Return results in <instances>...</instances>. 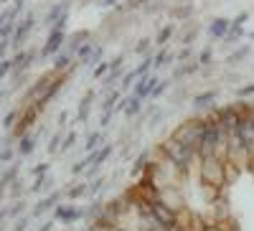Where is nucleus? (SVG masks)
<instances>
[{"mask_svg": "<svg viewBox=\"0 0 254 231\" xmlns=\"http://www.w3.org/2000/svg\"><path fill=\"white\" fill-rule=\"evenodd\" d=\"M203 130H206V117H190V119L181 122L168 137H173L176 142H181L186 150L198 153V145L203 140Z\"/></svg>", "mask_w": 254, "mask_h": 231, "instance_id": "1", "label": "nucleus"}, {"mask_svg": "<svg viewBox=\"0 0 254 231\" xmlns=\"http://www.w3.org/2000/svg\"><path fill=\"white\" fill-rule=\"evenodd\" d=\"M158 150H160L168 160H171V163H176V165L181 168V173H183V175L188 173L190 163H193V158H196V153L186 150L183 145H181V142H176L173 137H165V140H163V145H160ZM196 160H198V158H196Z\"/></svg>", "mask_w": 254, "mask_h": 231, "instance_id": "2", "label": "nucleus"}, {"mask_svg": "<svg viewBox=\"0 0 254 231\" xmlns=\"http://www.w3.org/2000/svg\"><path fill=\"white\" fill-rule=\"evenodd\" d=\"M198 178H201L203 185L224 188V185H226L224 163H221L219 158H203V160H198Z\"/></svg>", "mask_w": 254, "mask_h": 231, "instance_id": "3", "label": "nucleus"}, {"mask_svg": "<svg viewBox=\"0 0 254 231\" xmlns=\"http://www.w3.org/2000/svg\"><path fill=\"white\" fill-rule=\"evenodd\" d=\"M176 226H178L181 231H203L208 224H206L203 216H198V214L190 211L188 206H181L178 211H176Z\"/></svg>", "mask_w": 254, "mask_h": 231, "instance_id": "4", "label": "nucleus"}, {"mask_svg": "<svg viewBox=\"0 0 254 231\" xmlns=\"http://www.w3.org/2000/svg\"><path fill=\"white\" fill-rule=\"evenodd\" d=\"M79 219H84V208L69 206V203H59L54 208V221L56 224H76Z\"/></svg>", "mask_w": 254, "mask_h": 231, "instance_id": "5", "label": "nucleus"}, {"mask_svg": "<svg viewBox=\"0 0 254 231\" xmlns=\"http://www.w3.org/2000/svg\"><path fill=\"white\" fill-rule=\"evenodd\" d=\"M150 208H153V216H155L163 226H173V224H176V208H173V206H168L163 198L150 201Z\"/></svg>", "mask_w": 254, "mask_h": 231, "instance_id": "6", "label": "nucleus"}, {"mask_svg": "<svg viewBox=\"0 0 254 231\" xmlns=\"http://www.w3.org/2000/svg\"><path fill=\"white\" fill-rule=\"evenodd\" d=\"M64 41H66V33L64 31H49V38H46V44H44V49H41V58H49V56H56L59 51H61V46H64Z\"/></svg>", "mask_w": 254, "mask_h": 231, "instance_id": "7", "label": "nucleus"}, {"mask_svg": "<svg viewBox=\"0 0 254 231\" xmlns=\"http://www.w3.org/2000/svg\"><path fill=\"white\" fill-rule=\"evenodd\" d=\"M61 198H64V191H54V193L46 196L44 201H38V203L31 208V219H41L46 211H54V208L61 203Z\"/></svg>", "mask_w": 254, "mask_h": 231, "instance_id": "8", "label": "nucleus"}, {"mask_svg": "<svg viewBox=\"0 0 254 231\" xmlns=\"http://www.w3.org/2000/svg\"><path fill=\"white\" fill-rule=\"evenodd\" d=\"M239 137H242V145H244L247 155H249L252 163H254V122H252L249 117H244V119L239 122Z\"/></svg>", "mask_w": 254, "mask_h": 231, "instance_id": "9", "label": "nucleus"}, {"mask_svg": "<svg viewBox=\"0 0 254 231\" xmlns=\"http://www.w3.org/2000/svg\"><path fill=\"white\" fill-rule=\"evenodd\" d=\"M36 117H38V112H36V107H26L23 110V115H20V119H18V124L13 127V137H23V135H28V130L36 124Z\"/></svg>", "mask_w": 254, "mask_h": 231, "instance_id": "10", "label": "nucleus"}, {"mask_svg": "<svg viewBox=\"0 0 254 231\" xmlns=\"http://www.w3.org/2000/svg\"><path fill=\"white\" fill-rule=\"evenodd\" d=\"M158 76L155 74H145V76H140L137 81H135V87H132V94L135 97H140V99H145V97H150L153 94V89L158 87Z\"/></svg>", "mask_w": 254, "mask_h": 231, "instance_id": "11", "label": "nucleus"}, {"mask_svg": "<svg viewBox=\"0 0 254 231\" xmlns=\"http://www.w3.org/2000/svg\"><path fill=\"white\" fill-rule=\"evenodd\" d=\"M33 26H36V18H33V13H28V15L23 18V23L15 26V33H13V38H10V44H13L15 49L23 46V41L28 38V33L33 31Z\"/></svg>", "mask_w": 254, "mask_h": 231, "instance_id": "12", "label": "nucleus"}, {"mask_svg": "<svg viewBox=\"0 0 254 231\" xmlns=\"http://www.w3.org/2000/svg\"><path fill=\"white\" fill-rule=\"evenodd\" d=\"M112 153H115V145H102L99 150H94V153L87 158V160H89V175H92V173H97V171H99V165H102L104 160H107Z\"/></svg>", "mask_w": 254, "mask_h": 231, "instance_id": "13", "label": "nucleus"}, {"mask_svg": "<svg viewBox=\"0 0 254 231\" xmlns=\"http://www.w3.org/2000/svg\"><path fill=\"white\" fill-rule=\"evenodd\" d=\"M229 26H231V20H229V18H214V20L208 23V33H211V38H226Z\"/></svg>", "mask_w": 254, "mask_h": 231, "instance_id": "14", "label": "nucleus"}, {"mask_svg": "<svg viewBox=\"0 0 254 231\" xmlns=\"http://www.w3.org/2000/svg\"><path fill=\"white\" fill-rule=\"evenodd\" d=\"M216 97H219L216 89H206V92H201V94H193V110H206V107H211V104L216 102Z\"/></svg>", "mask_w": 254, "mask_h": 231, "instance_id": "15", "label": "nucleus"}, {"mask_svg": "<svg viewBox=\"0 0 254 231\" xmlns=\"http://www.w3.org/2000/svg\"><path fill=\"white\" fill-rule=\"evenodd\" d=\"M74 61H76V58H71L69 51H59L56 58H54V71H56V74H66V71L74 66Z\"/></svg>", "mask_w": 254, "mask_h": 231, "instance_id": "16", "label": "nucleus"}, {"mask_svg": "<svg viewBox=\"0 0 254 231\" xmlns=\"http://www.w3.org/2000/svg\"><path fill=\"white\" fill-rule=\"evenodd\" d=\"M201 69V64H198V61L196 58H190V61H183V64L173 71V81H181L183 76H190V74H196Z\"/></svg>", "mask_w": 254, "mask_h": 231, "instance_id": "17", "label": "nucleus"}, {"mask_svg": "<svg viewBox=\"0 0 254 231\" xmlns=\"http://www.w3.org/2000/svg\"><path fill=\"white\" fill-rule=\"evenodd\" d=\"M150 158H153V150H142L140 155H137V160H135V165H132V178H142V171H145V168H147V163H150Z\"/></svg>", "mask_w": 254, "mask_h": 231, "instance_id": "18", "label": "nucleus"}, {"mask_svg": "<svg viewBox=\"0 0 254 231\" xmlns=\"http://www.w3.org/2000/svg\"><path fill=\"white\" fill-rule=\"evenodd\" d=\"M87 38H89V31H76V33L69 38V49H66V51H69L71 56H76V51L87 44Z\"/></svg>", "mask_w": 254, "mask_h": 231, "instance_id": "19", "label": "nucleus"}, {"mask_svg": "<svg viewBox=\"0 0 254 231\" xmlns=\"http://www.w3.org/2000/svg\"><path fill=\"white\" fill-rule=\"evenodd\" d=\"M92 102H94V92L89 89L87 94H84V99L79 102V110H76V119H79V122H84V119L89 117V107H92Z\"/></svg>", "mask_w": 254, "mask_h": 231, "instance_id": "20", "label": "nucleus"}, {"mask_svg": "<svg viewBox=\"0 0 254 231\" xmlns=\"http://www.w3.org/2000/svg\"><path fill=\"white\" fill-rule=\"evenodd\" d=\"M168 61H176V54H171L168 49H160L155 56H153V71H158V69H163Z\"/></svg>", "mask_w": 254, "mask_h": 231, "instance_id": "21", "label": "nucleus"}, {"mask_svg": "<svg viewBox=\"0 0 254 231\" xmlns=\"http://www.w3.org/2000/svg\"><path fill=\"white\" fill-rule=\"evenodd\" d=\"M190 15H193V3H183V5L171 8V18H176V20H188Z\"/></svg>", "mask_w": 254, "mask_h": 231, "instance_id": "22", "label": "nucleus"}, {"mask_svg": "<svg viewBox=\"0 0 254 231\" xmlns=\"http://www.w3.org/2000/svg\"><path fill=\"white\" fill-rule=\"evenodd\" d=\"M140 110H142V99L140 97H135V94H130V97H127V107H125V115L127 117H137L140 115Z\"/></svg>", "mask_w": 254, "mask_h": 231, "instance_id": "23", "label": "nucleus"}, {"mask_svg": "<svg viewBox=\"0 0 254 231\" xmlns=\"http://www.w3.org/2000/svg\"><path fill=\"white\" fill-rule=\"evenodd\" d=\"M249 54H252L249 46H239L234 54H229V56H226V64H229V66H237V64H242V61H244Z\"/></svg>", "mask_w": 254, "mask_h": 231, "instance_id": "24", "label": "nucleus"}, {"mask_svg": "<svg viewBox=\"0 0 254 231\" xmlns=\"http://www.w3.org/2000/svg\"><path fill=\"white\" fill-rule=\"evenodd\" d=\"M18 142H20V145H18V153H20V155H31V153L36 150V135H23Z\"/></svg>", "mask_w": 254, "mask_h": 231, "instance_id": "25", "label": "nucleus"}, {"mask_svg": "<svg viewBox=\"0 0 254 231\" xmlns=\"http://www.w3.org/2000/svg\"><path fill=\"white\" fill-rule=\"evenodd\" d=\"M102 214H104V201H92L87 208H84V216L92 219V221H97Z\"/></svg>", "mask_w": 254, "mask_h": 231, "instance_id": "26", "label": "nucleus"}, {"mask_svg": "<svg viewBox=\"0 0 254 231\" xmlns=\"http://www.w3.org/2000/svg\"><path fill=\"white\" fill-rule=\"evenodd\" d=\"M173 33H176V28H173V26H163V28H160V33L155 36L153 44H155V46H160V49H165V44L173 38Z\"/></svg>", "mask_w": 254, "mask_h": 231, "instance_id": "27", "label": "nucleus"}, {"mask_svg": "<svg viewBox=\"0 0 254 231\" xmlns=\"http://www.w3.org/2000/svg\"><path fill=\"white\" fill-rule=\"evenodd\" d=\"M89 193V185H84V183H76V185H71V188H66V196L69 201H76V198H81V196H87Z\"/></svg>", "mask_w": 254, "mask_h": 231, "instance_id": "28", "label": "nucleus"}, {"mask_svg": "<svg viewBox=\"0 0 254 231\" xmlns=\"http://www.w3.org/2000/svg\"><path fill=\"white\" fill-rule=\"evenodd\" d=\"M102 140H104V135H102V130H94V132H89V137H87V148L89 153H94V150H99L102 148Z\"/></svg>", "mask_w": 254, "mask_h": 231, "instance_id": "29", "label": "nucleus"}, {"mask_svg": "<svg viewBox=\"0 0 254 231\" xmlns=\"http://www.w3.org/2000/svg\"><path fill=\"white\" fill-rule=\"evenodd\" d=\"M66 10H69V5H66V3H59V5H54V8L49 10V15H46V23H49V28H51V26L56 23V20H59L64 13H66Z\"/></svg>", "mask_w": 254, "mask_h": 231, "instance_id": "30", "label": "nucleus"}, {"mask_svg": "<svg viewBox=\"0 0 254 231\" xmlns=\"http://www.w3.org/2000/svg\"><path fill=\"white\" fill-rule=\"evenodd\" d=\"M23 211H26V201L20 198V201H13V206L5 208V216L8 219H20V216H23Z\"/></svg>", "mask_w": 254, "mask_h": 231, "instance_id": "31", "label": "nucleus"}, {"mask_svg": "<svg viewBox=\"0 0 254 231\" xmlns=\"http://www.w3.org/2000/svg\"><path fill=\"white\" fill-rule=\"evenodd\" d=\"M94 41H87V44H84L79 51H76V61H79V64H87V61H89V56H92V51H94Z\"/></svg>", "mask_w": 254, "mask_h": 231, "instance_id": "32", "label": "nucleus"}, {"mask_svg": "<svg viewBox=\"0 0 254 231\" xmlns=\"http://www.w3.org/2000/svg\"><path fill=\"white\" fill-rule=\"evenodd\" d=\"M242 36H244V26H234V23H231L229 26V33H226V44H239V41H242Z\"/></svg>", "mask_w": 254, "mask_h": 231, "instance_id": "33", "label": "nucleus"}, {"mask_svg": "<svg viewBox=\"0 0 254 231\" xmlns=\"http://www.w3.org/2000/svg\"><path fill=\"white\" fill-rule=\"evenodd\" d=\"M150 46H153V38H147V36H145V38H140L137 44L132 46V51H135L137 56H147V51H150Z\"/></svg>", "mask_w": 254, "mask_h": 231, "instance_id": "34", "label": "nucleus"}, {"mask_svg": "<svg viewBox=\"0 0 254 231\" xmlns=\"http://www.w3.org/2000/svg\"><path fill=\"white\" fill-rule=\"evenodd\" d=\"M171 81H173V79H160V81H158V87H155V89H153V94H150V99H153V102H155V99H160L168 89H171Z\"/></svg>", "mask_w": 254, "mask_h": 231, "instance_id": "35", "label": "nucleus"}, {"mask_svg": "<svg viewBox=\"0 0 254 231\" xmlns=\"http://www.w3.org/2000/svg\"><path fill=\"white\" fill-rule=\"evenodd\" d=\"M198 31H201V26H198V23H193V26H186V31L181 33V41H183V44L188 46L190 41L196 38V33H198Z\"/></svg>", "mask_w": 254, "mask_h": 231, "instance_id": "36", "label": "nucleus"}, {"mask_svg": "<svg viewBox=\"0 0 254 231\" xmlns=\"http://www.w3.org/2000/svg\"><path fill=\"white\" fill-rule=\"evenodd\" d=\"M61 142H64V135H61V132H56V135L49 140V145H46L49 155H54V153H59V150H61Z\"/></svg>", "mask_w": 254, "mask_h": 231, "instance_id": "37", "label": "nucleus"}, {"mask_svg": "<svg viewBox=\"0 0 254 231\" xmlns=\"http://www.w3.org/2000/svg\"><path fill=\"white\" fill-rule=\"evenodd\" d=\"M211 58H214V49H211V46H206V49L196 56V61H198L201 66H208V64H211Z\"/></svg>", "mask_w": 254, "mask_h": 231, "instance_id": "38", "label": "nucleus"}, {"mask_svg": "<svg viewBox=\"0 0 254 231\" xmlns=\"http://www.w3.org/2000/svg\"><path fill=\"white\" fill-rule=\"evenodd\" d=\"M18 119H20L18 112H8V115L3 117V127H5V130H13L15 124H18Z\"/></svg>", "mask_w": 254, "mask_h": 231, "instance_id": "39", "label": "nucleus"}, {"mask_svg": "<svg viewBox=\"0 0 254 231\" xmlns=\"http://www.w3.org/2000/svg\"><path fill=\"white\" fill-rule=\"evenodd\" d=\"M102 54H104V49H102V46L97 44V46H94V51H92V56H89V61H87V64H89V66H97V64H102Z\"/></svg>", "mask_w": 254, "mask_h": 231, "instance_id": "40", "label": "nucleus"}, {"mask_svg": "<svg viewBox=\"0 0 254 231\" xmlns=\"http://www.w3.org/2000/svg\"><path fill=\"white\" fill-rule=\"evenodd\" d=\"M104 183H107V178H94V180L89 183V196H97L102 188H104Z\"/></svg>", "mask_w": 254, "mask_h": 231, "instance_id": "41", "label": "nucleus"}, {"mask_svg": "<svg viewBox=\"0 0 254 231\" xmlns=\"http://www.w3.org/2000/svg\"><path fill=\"white\" fill-rule=\"evenodd\" d=\"M10 71H13V61L10 58H3V61H0V81H3L5 74H10Z\"/></svg>", "mask_w": 254, "mask_h": 231, "instance_id": "42", "label": "nucleus"}, {"mask_svg": "<svg viewBox=\"0 0 254 231\" xmlns=\"http://www.w3.org/2000/svg\"><path fill=\"white\" fill-rule=\"evenodd\" d=\"M234 94H237L239 99H247V97H252V94H254V84H247V87H239Z\"/></svg>", "mask_w": 254, "mask_h": 231, "instance_id": "43", "label": "nucleus"}, {"mask_svg": "<svg viewBox=\"0 0 254 231\" xmlns=\"http://www.w3.org/2000/svg\"><path fill=\"white\" fill-rule=\"evenodd\" d=\"M74 142H76V132H69V135H64L61 150H69V148H74Z\"/></svg>", "mask_w": 254, "mask_h": 231, "instance_id": "44", "label": "nucleus"}, {"mask_svg": "<svg viewBox=\"0 0 254 231\" xmlns=\"http://www.w3.org/2000/svg\"><path fill=\"white\" fill-rule=\"evenodd\" d=\"M190 58H193V51H190L188 46H186V49H181V51L176 54V61H181V64H183V61H190Z\"/></svg>", "mask_w": 254, "mask_h": 231, "instance_id": "45", "label": "nucleus"}, {"mask_svg": "<svg viewBox=\"0 0 254 231\" xmlns=\"http://www.w3.org/2000/svg\"><path fill=\"white\" fill-rule=\"evenodd\" d=\"M107 71H110V61H102V64H97V66H94V79L104 76Z\"/></svg>", "mask_w": 254, "mask_h": 231, "instance_id": "46", "label": "nucleus"}, {"mask_svg": "<svg viewBox=\"0 0 254 231\" xmlns=\"http://www.w3.org/2000/svg\"><path fill=\"white\" fill-rule=\"evenodd\" d=\"M87 168H89V160L87 158H84V160H79L74 168H71V175H79V173H84V171H87Z\"/></svg>", "mask_w": 254, "mask_h": 231, "instance_id": "47", "label": "nucleus"}, {"mask_svg": "<svg viewBox=\"0 0 254 231\" xmlns=\"http://www.w3.org/2000/svg\"><path fill=\"white\" fill-rule=\"evenodd\" d=\"M49 168H51V163H38V165L33 168V171H31V175H36V178H41V175H44V173L49 171Z\"/></svg>", "mask_w": 254, "mask_h": 231, "instance_id": "48", "label": "nucleus"}, {"mask_svg": "<svg viewBox=\"0 0 254 231\" xmlns=\"http://www.w3.org/2000/svg\"><path fill=\"white\" fill-rule=\"evenodd\" d=\"M46 183H49V178H44V175H41V178H36V183L31 185V193H38V191H44V188H46Z\"/></svg>", "mask_w": 254, "mask_h": 231, "instance_id": "49", "label": "nucleus"}, {"mask_svg": "<svg viewBox=\"0 0 254 231\" xmlns=\"http://www.w3.org/2000/svg\"><path fill=\"white\" fill-rule=\"evenodd\" d=\"M0 163H13V148L10 145H5L3 153H0Z\"/></svg>", "mask_w": 254, "mask_h": 231, "instance_id": "50", "label": "nucleus"}, {"mask_svg": "<svg viewBox=\"0 0 254 231\" xmlns=\"http://www.w3.org/2000/svg\"><path fill=\"white\" fill-rule=\"evenodd\" d=\"M26 229H28V216H20V219H15V226L10 231H26Z\"/></svg>", "mask_w": 254, "mask_h": 231, "instance_id": "51", "label": "nucleus"}, {"mask_svg": "<svg viewBox=\"0 0 254 231\" xmlns=\"http://www.w3.org/2000/svg\"><path fill=\"white\" fill-rule=\"evenodd\" d=\"M147 3H150V0H127V10H135V8H145Z\"/></svg>", "mask_w": 254, "mask_h": 231, "instance_id": "52", "label": "nucleus"}, {"mask_svg": "<svg viewBox=\"0 0 254 231\" xmlns=\"http://www.w3.org/2000/svg\"><path fill=\"white\" fill-rule=\"evenodd\" d=\"M142 10H145V13H153V15H155V13H160V10H163V3H147V5L142 8Z\"/></svg>", "mask_w": 254, "mask_h": 231, "instance_id": "53", "label": "nucleus"}, {"mask_svg": "<svg viewBox=\"0 0 254 231\" xmlns=\"http://www.w3.org/2000/svg\"><path fill=\"white\" fill-rule=\"evenodd\" d=\"M247 18H249V13H239L234 20H231V23H234V26H244V23H247Z\"/></svg>", "mask_w": 254, "mask_h": 231, "instance_id": "54", "label": "nucleus"}, {"mask_svg": "<svg viewBox=\"0 0 254 231\" xmlns=\"http://www.w3.org/2000/svg\"><path fill=\"white\" fill-rule=\"evenodd\" d=\"M112 115H115V112H102V127H107V124H110Z\"/></svg>", "mask_w": 254, "mask_h": 231, "instance_id": "55", "label": "nucleus"}, {"mask_svg": "<svg viewBox=\"0 0 254 231\" xmlns=\"http://www.w3.org/2000/svg\"><path fill=\"white\" fill-rule=\"evenodd\" d=\"M54 224H56V221H54V219H49V221H46L44 226H41L38 231H51V229H54Z\"/></svg>", "mask_w": 254, "mask_h": 231, "instance_id": "56", "label": "nucleus"}, {"mask_svg": "<svg viewBox=\"0 0 254 231\" xmlns=\"http://www.w3.org/2000/svg\"><path fill=\"white\" fill-rule=\"evenodd\" d=\"M66 119H69V112H61L59 115V124H66Z\"/></svg>", "mask_w": 254, "mask_h": 231, "instance_id": "57", "label": "nucleus"}, {"mask_svg": "<svg viewBox=\"0 0 254 231\" xmlns=\"http://www.w3.org/2000/svg\"><path fill=\"white\" fill-rule=\"evenodd\" d=\"M102 5H115V8H117L120 0H102Z\"/></svg>", "mask_w": 254, "mask_h": 231, "instance_id": "58", "label": "nucleus"}, {"mask_svg": "<svg viewBox=\"0 0 254 231\" xmlns=\"http://www.w3.org/2000/svg\"><path fill=\"white\" fill-rule=\"evenodd\" d=\"M150 231H168V226H163V224H158L155 229H150Z\"/></svg>", "mask_w": 254, "mask_h": 231, "instance_id": "59", "label": "nucleus"}, {"mask_svg": "<svg viewBox=\"0 0 254 231\" xmlns=\"http://www.w3.org/2000/svg\"><path fill=\"white\" fill-rule=\"evenodd\" d=\"M203 231H221V229H219V226H206Z\"/></svg>", "mask_w": 254, "mask_h": 231, "instance_id": "60", "label": "nucleus"}, {"mask_svg": "<svg viewBox=\"0 0 254 231\" xmlns=\"http://www.w3.org/2000/svg\"><path fill=\"white\" fill-rule=\"evenodd\" d=\"M168 231H181V229H178V226L173 224V226H168Z\"/></svg>", "mask_w": 254, "mask_h": 231, "instance_id": "61", "label": "nucleus"}, {"mask_svg": "<svg viewBox=\"0 0 254 231\" xmlns=\"http://www.w3.org/2000/svg\"><path fill=\"white\" fill-rule=\"evenodd\" d=\"M186 3H193V0H186Z\"/></svg>", "mask_w": 254, "mask_h": 231, "instance_id": "62", "label": "nucleus"}, {"mask_svg": "<svg viewBox=\"0 0 254 231\" xmlns=\"http://www.w3.org/2000/svg\"><path fill=\"white\" fill-rule=\"evenodd\" d=\"M0 3H8V0H0Z\"/></svg>", "mask_w": 254, "mask_h": 231, "instance_id": "63", "label": "nucleus"}]
</instances>
